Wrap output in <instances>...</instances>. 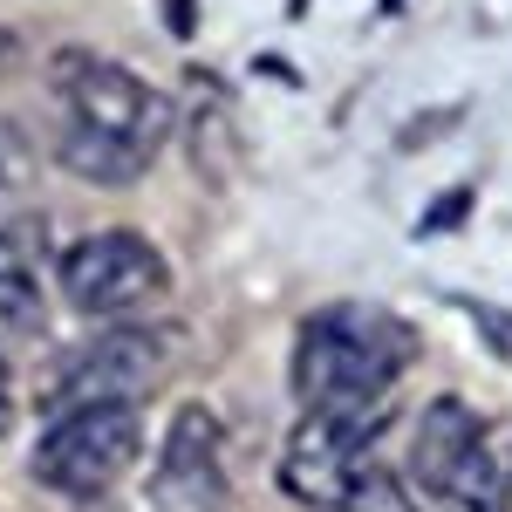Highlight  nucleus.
Segmentation results:
<instances>
[{
  "label": "nucleus",
  "instance_id": "1",
  "mask_svg": "<svg viewBox=\"0 0 512 512\" xmlns=\"http://www.w3.org/2000/svg\"><path fill=\"white\" fill-rule=\"evenodd\" d=\"M417 355V328L390 308H321L294 335V396L308 417L383 410Z\"/></svg>",
  "mask_w": 512,
  "mask_h": 512
},
{
  "label": "nucleus",
  "instance_id": "2",
  "mask_svg": "<svg viewBox=\"0 0 512 512\" xmlns=\"http://www.w3.org/2000/svg\"><path fill=\"white\" fill-rule=\"evenodd\" d=\"M55 96H62V123L76 130H96L137 158H158L164 137H171V96L151 89L137 69L123 62H103V55H82V48H62L55 55Z\"/></svg>",
  "mask_w": 512,
  "mask_h": 512
},
{
  "label": "nucleus",
  "instance_id": "3",
  "mask_svg": "<svg viewBox=\"0 0 512 512\" xmlns=\"http://www.w3.org/2000/svg\"><path fill=\"white\" fill-rule=\"evenodd\" d=\"M144 458V417L137 403H82L48 417L35 444V478L62 499H103L130 465Z\"/></svg>",
  "mask_w": 512,
  "mask_h": 512
},
{
  "label": "nucleus",
  "instance_id": "4",
  "mask_svg": "<svg viewBox=\"0 0 512 512\" xmlns=\"http://www.w3.org/2000/svg\"><path fill=\"white\" fill-rule=\"evenodd\" d=\"M62 294L76 315H144L171 294V267L144 233H89L62 253Z\"/></svg>",
  "mask_w": 512,
  "mask_h": 512
},
{
  "label": "nucleus",
  "instance_id": "5",
  "mask_svg": "<svg viewBox=\"0 0 512 512\" xmlns=\"http://www.w3.org/2000/svg\"><path fill=\"white\" fill-rule=\"evenodd\" d=\"M376 444H383V410H355V417H301L287 451H280V492L294 506L335 512L355 492V478L376 472Z\"/></svg>",
  "mask_w": 512,
  "mask_h": 512
},
{
  "label": "nucleus",
  "instance_id": "6",
  "mask_svg": "<svg viewBox=\"0 0 512 512\" xmlns=\"http://www.w3.org/2000/svg\"><path fill=\"white\" fill-rule=\"evenodd\" d=\"M164 362H171L164 335H151V328H110V335L82 342L55 369V383L41 390V403H48V417L82 410V403H137V396H151L164 383Z\"/></svg>",
  "mask_w": 512,
  "mask_h": 512
},
{
  "label": "nucleus",
  "instance_id": "7",
  "mask_svg": "<svg viewBox=\"0 0 512 512\" xmlns=\"http://www.w3.org/2000/svg\"><path fill=\"white\" fill-rule=\"evenodd\" d=\"M151 506L158 512H226V431L205 403H185L164 424L158 465H151Z\"/></svg>",
  "mask_w": 512,
  "mask_h": 512
},
{
  "label": "nucleus",
  "instance_id": "8",
  "mask_svg": "<svg viewBox=\"0 0 512 512\" xmlns=\"http://www.w3.org/2000/svg\"><path fill=\"white\" fill-rule=\"evenodd\" d=\"M478 444H485V417H478L465 396H437L431 410L417 417V431H410V478H417V492L437 499Z\"/></svg>",
  "mask_w": 512,
  "mask_h": 512
},
{
  "label": "nucleus",
  "instance_id": "9",
  "mask_svg": "<svg viewBox=\"0 0 512 512\" xmlns=\"http://www.w3.org/2000/svg\"><path fill=\"white\" fill-rule=\"evenodd\" d=\"M437 512H512V478L499 465V451H492V437L451 472V485L437 492Z\"/></svg>",
  "mask_w": 512,
  "mask_h": 512
},
{
  "label": "nucleus",
  "instance_id": "10",
  "mask_svg": "<svg viewBox=\"0 0 512 512\" xmlns=\"http://www.w3.org/2000/svg\"><path fill=\"white\" fill-rule=\"evenodd\" d=\"M192 164L212 178V185H233V171H239V123H233V110H226L219 96L192 117Z\"/></svg>",
  "mask_w": 512,
  "mask_h": 512
},
{
  "label": "nucleus",
  "instance_id": "11",
  "mask_svg": "<svg viewBox=\"0 0 512 512\" xmlns=\"http://www.w3.org/2000/svg\"><path fill=\"white\" fill-rule=\"evenodd\" d=\"M41 342V294L28 274H0V355Z\"/></svg>",
  "mask_w": 512,
  "mask_h": 512
},
{
  "label": "nucleus",
  "instance_id": "12",
  "mask_svg": "<svg viewBox=\"0 0 512 512\" xmlns=\"http://www.w3.org/2000/svg\"><path fill=\"white\" fill-rule=\"evenodd\" d=\"M335 512H417V492H410V478H396V472L376 465V472L355 478V492Z\"/></svg>",
  "mask_w": 512,
  "mask_h": 512
},
{
  "label": "nucleus",
  "instance_id": "13",
  "mask_svg": "<svg viewBox=\"0 0 512 512\" xmlns=\"http://www.w3.org/2000/svg\"><path fill=\"white\" fill-rule=\"evenodd\" d=\"M35 171H41L35 137H28L21 123H7V117H0V198H21L28 185H35Z\"/></svg>",
  "mask_w": 512,
  "mask_h": 512
},
{
  "label": "nucleus",
  "instance_id": "14",
  "mask_svg": "<svg viewBox=\"0 0 512 512\" xmlns=\"http://www.w3.org/2000/svg\"><path fill=\"white\" fill-rule=\"evenodd\" d=\"M465 205H472V192H465V185H451V192L437 198V212L424 219V226H417V233H444L451 219H465Z\"/></svg>",
  "mask_w": 512,
  "mask_h": 512
},
{
  "label": "nucleus",
  "instance_id": "15",
  "mask_svg": "<svg viewBox=\"0 0 512 512\" xmlns=\"http://www.w3.org/2000/svg\"><path fill=\"white\" fill-rule=\"evenodd\" d=\"M192 7L198 0H171V28H178V35H192Z\"/></svg>",
  "mask_w": 512,
  "mask_h": 512
},
{
  "label": "nucleus",
  "instance_id": "16",
  "mask_svg": "<svg viewBox=\"0 0 512 512\" xmlns=\"http://www.w3.org/2000/svg\"><path fill=\"white\" fill-rule=\"evenodd\" d=\"M14 69V28H0V76Z\"/></svg>",
  "mask_w": 512,
  "mask_h": 512
},
{
  "label": "nucleus",
  "instance_id": "17",
  "mask_svg": "<svg viewBox=\"0 0 512 512\" xmlns=\"http://www.w3.org/2000/svg\"><path fill=\"white\" fill-rule=\"evenodd\" d=\"M0 431H7V369H0Z\"/></svg>",
  "mask_w": 512,
  "mask_h": 512
}]
</instances>
